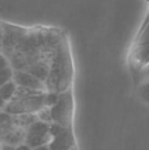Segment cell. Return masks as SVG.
Returning a JSON list of instances; mask_svg holds the SVG:
<instances>
[{
	"instance_id": "3957f363",
	"label": "cell",
	"mask_w": 149,
	"mask_h": 150,
	"mask_svg": "<svg viewBox=\"0 0 149 150\" xmlns=\"http://www.w3.org/2000/svg\"><path fill=\"white\" fill-rule=\"evenodd\" d=\"M74 111V99L72 88L59 93L58 100L50 107L51 122L56 123L64 128H72Z\"/></svg>"
},
{
	"instance_id": "2e32d148",
	"label": "cell",
	"mask_w": 149,
	"mask_h": 150,
	"mask_svg": "<svg viewBox=\"0 0 149 150\" xmlns=\"http://www.w3.org/2000/svg\"><path fill=\"white\" fill-rule=\"evenodd\" d=\"M135 79L137 80V81H143V80H148L149 79V64L147 67H144L141 69V71L137 73V76L135 77Z\"/></svg>"
},
{
	"instance_id": "4fadbf2b",
	"label": "cell",
	"mask_w": 149,
	"mask_h": 150,
	"mask_svg": "<svg viewBox=\"0 0 149 150\" xmlns=\"http://www.w3.org/2000/svg\"><path fill=\"white\" fill-rule=\"evenodd\" d=\"M59 93L56 91H50V90H46L45 91V106L46 107H51L53 105H55L56 100H58Z\"/></svg>"
},
{
	"instance_id": "30bf717a",
	"label": "cell",
	"mask_w": 149,
	"mask_h": 150,
	"mask_svg": "<svg viewBox=\"0 0 149 150\" xmlns=\"http://www.w3.org/2000/svg\"><path fill=\"white\" fill-rule=\"evenodd\" d=\"M12 117H13L15 127L24 128V129H26L31 123L38 119L37 114H17V115H12Z\"/></svg>"
},
{
	"instance_id": "d6986e66",
	"label": "cell",
	"mask_w": 149,
	"mask_h": 150,
	"mask_svg": "<svg viewBox=\"0 0 149 150\" xmlns=\"http://www.w3.org/2000/svg\"><path fill=\"white\" fill-rule=\"evenodd\" d=\"M15 150H31V148L30 146H28L25 142H22V144H20V145L15 146Z\"/></svg>"
},
{
	"instance_id": "8992f818",
	"label": "cell",
	"mask_w": 149,
	"mask_h": 150,
	"mask_svg": "<svg viewBox=\"0 0 149 150\" xmlns=\"http://www.w3.org/2000/svg\"><path fill=\"white\" fill-rule=\"evenodd\" d=\"M50 138V124L38 119L25 129V144L31 149L48 144Z\"/></svg>"
},
{
	"instance_id": "277c9868",
	"label": "cell",
	"mask_w": 149,
	"mask_h": 150,
	"mask_svg": "<svg viewBox=\"0 0 149 150\" xmlns=\"http://www.w3.org/2000/svg\"><path fill=\"white\" fill-rule=\"evenodd\" d=\"M45 106V91L30 94L21 98H13L5 103L4 111L11 115L17 114H37Z\"/></svg>"
},
{
	"instance_id": "7402d4cb",
	"label": "cell",
	"mask_w": 149,
	"mask_h": 150,
	"mask_svg": "<svg viewBox=\"0 0 149 150\" xmlns=\"http://www.w3.org/2000/svg\"><path fill=\"white\" fill-rule=\"evenodd\" d=\"M31 150H48V146H47V144H46V145L37 146V148H34V149H31Z\"/></svg>"
},
{
	"instance_id": "cb8c5ba5",
	"label": "cell",
	"mask_w": 149,
	"mask_h": 150,
	"mask_svg": "<svg viewBox=\"0 0 149 150\" xmlns=\"http://www.w3.org/2000/svg\"><path fill=\"white\" fill-rule=\"evenodd\" d=\"M71 150H77V148H76V146H74V148H72V149H71Z\"/></svg>"
},
{
	"instance_id": "603a6c76",
	"label": "cell",
	"mask_w": 149,
	"mask_h": 150,
	"mask_svg": "<svg viewBox=\"0 0 149 150\" xmlns=\"http://www.w3.org/2000/svg\"><path fill=\"white\" fill-rule=\"evenodd\" d=\"M4 106H5V100L3 99L1 97H0V110H3V108H4Z\"/></svg>"
},
{
	"instance_id": "44dd1931",
	"label": "cell",
	"mask_w": 149,
	"mask_h": 150,
	"mask_svg": "<svg viewBox=\"0 0 149 150\" xmlns=\"http://www.w3.org/2000/svg\"><path fill=\"white\" fill-rule=\"evenodd\" d=\"M3 38H4V30H3V25H0V50L3 46Z\"/></svg>"
},
{
	"instance_id": "9c48e42d",
	"label": "cell",
	"mask_w": 149,
	"mask_h": 150,
	"mask_svg": "<svg viewBox=\"0 0 149 150\" xmlns=\"http://www.w3.org/2000/svg\"><path fill=\"white\" fill-rule=\"evenodd\" d=\"M12 128H15L12 115L5 112L4 110H0V138L7 134Z\"/></svg>"
},
{
	"instance_id": "ffe728a7",
	"label": "cell",
	"mask_w": 149,
	"mask_h": 150,
	"mask_svg": "<svg viewBox=\"0 0 149 150\" xmlns=\"http://www.w3.org/2000/svg\"><path fill=\"white\" fill-rule=\"evenodd\" d=\"M0 150H15V146L7 145V144H0Z\"/></svg>"
},
{
	"instance_id": "5b68a950",
	"label": "cell",
	"mask_w": 149,
	"mask_h": 150,
	"mask_svg": "<svg viewBox=\"0 0 149 150\" xmlns=\"http://www.w3.org/2000/svg\"><path fill=\"white\" fill-rule=\"evenodd\" d=\"M50 141L48 150H71L76 146L73 129L64 128L56 123H50Z\"/></svg>"
},
{
	"instance_id": "7a4b0ae2",
	"label": "cell",
	"mask_w": 149,
	"mask_h": 150,
	"mask_svg": "<svg viewBox=\"0 0 149 150\" xmlns=\"http://www.w3.org/2000/svg\"><path fill=\"white\" fill-rule=\"evenodd\" d=\"M128 63L133 77H136L137 73L149 64V24L135 37Z\"/></svg>"
},
{
	"instance_id": "e0dca14e",
	"label": "cell",
	"mask_w": 149,
	"mask_h": 150,
	"mask_svg": "<svg viewBox=\"0 0 149 150\" xmlns=\"http://www.w3.org/2000/svg\"><path fill=\"white\" fill-rule=\"evenodd\" d=\"M7 67H9V60H8V57L4 54L0 52V71Z\"/></svg>"
},
{
	"instance_id": "d4e9b609",
	"label": "cell",
	"mask_w": 149,
	"mask_h": 150,
	"mask_svg": "<svg viewBox=\"0 0 149 150\" xmlns=\"http://www.w3.org/2000/svg\"><path fill=\"white\" fill-rule=\"evenodd\" d=\"M0 144H1V138H0Z\"/></svg>"
},
{
	"instance_id": "5bb4252c",
	"label": "cell",
	"mask_w": 149,
	"mask_h": 150,
	"mask_svg": "<svg viewBox=\"0 0 149 150\" xmlns=\"http://www.w3.org/2000/svg\"><path fill=\"white\" fill-rule=\"evenodd\" d=\"M12 76H13V68L11 67V65L7 68H4V69H1V71H0V86L4 85L5 82L11 81V80H12Z\"/></svg>"
},
{
	"instance_id": "8fae6325",
	"label": "cell",
	"mask_w": 149,
	"mask_h": 150,
	"mask_svg": "<svg viewBox=\"0 0 149 150\" xmlns=\"http://www.w3.org/2000/svg\"><path fill=\"white\" fill-rule=\"evenodd\" d=\"M16 90H17V85L15 83L13 80H11V81L5 82L4 85L0 86V97L7 103L13 99V97H15V94H16Z\"/></svg>"
},
{
	"instance_id": "ac0fdd59",
	"label": "cell",
	"mask_w": 149,
	"mask_h": 150,
	"mask_svg": "<svg viewBox=\"0 0 149 150\" xmlns=\"http://www.w3.org/2000/svg\"><path fill=\"white\" fill-rule=\"evenodd\" d=\"M149 24V8H148V12H147V14H145V17H144V20H143V22H141V25H140V28H139V30H137V33H140V31L143 30L147 25ZM136 33V34H137Z\"/></svg>"
},
{
	"instance_id": "52a82bcc",
	"label": "cell",
	"mask_w": 149,
	"mask_h": 150,
	"mask_svg": "<svg viewBox=\"0 0 149 150\" xmlns=\"http://www.w3.org/2000/svg\"><path fill=\"white\" fill-rule=\"evenodd\" d=\"M12 80L20 88L46 91V86L43 82L39 81V80L37 79V77H34L31 73H29V72H26V71H22V69H13Z\"/></svg>"
},
{
	"instance_id": "ba28073f",
	"label": "cell",
	"mask_w": 149,
	"mask_h": 150,
	"mask_svg": "<svg viewBox=\"0 0 149 150\" xmlns=\"http://www.w3.org/2000/svg\"><path fill=\"white\" fill-rule=\"evenodd\" d=\"M1 142L11 146H17L20 144L25 142V129L18 128V127L12 128L7 134L1 137Z\"/></svg>"
},
{
	"instance_id": "9a60e30c",
	"label": "cell",
	"mask_w": 149,
	"mask_h": 150,
	"mask_svg": "<svg viewBox=\"0 0 149 150\" xmlns=\"http://www.w3.org/2000/svg\"><path fill=\"white\" fill-rule=\"evenodd\" d=\"M37 117H38V120H41V122H45V123H48V124L53 123V122H51L50 107H46V106H43V107L37 112Z\"/></svg>"
},
{
	"instance_id": "6da1fadb",
	"label": "cell",
	"mask_w": 149,
	"mask_h": 150,
	"mask_svg": "<svg viewBox=\"0 0 149 150\" xmlns=\"http://www.w3.org/2000/svg\"><path fill=\"white\" fill-rule=\"evenodd\" d=\"M3 46L13 69H22L42 81L46 90L62 93L72 88L73 59L70 41L56 28L4 25Z\"/></svg>"
},
{
	"instance_id": "7c38bea8",
	"label": "cell",
	"mask_w": 149,
	"mask_h": 150,
	"mask_svg": "<svg viewBox=\"0 0 149 150\" xmlns=\"http://www.w3.org/2000/svg\"><path fill=\"white\" fill-rule=\"evenodd\" d=\"M137 96L144 103L149 105V79L143 80L137 85Z\"/></svg>"
}]
</instances>
